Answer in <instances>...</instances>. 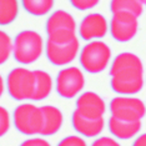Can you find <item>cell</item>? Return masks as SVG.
I'll use <instances>...</instances> for the list:
<instances>
[{
    "instance_id": "1",
    "label": "cell",
    "mask_w": 146,
    "mask_h": 146,
    "mask_svg": "<svg viewBox=\"0 0 146 146\" xmlns=\"http://www.w3.org/2000/svg\"><path fill=\"white\" fill-rule=\"evenodd\" d=\"M109 74L112 91L122 96H131L144 86V65L134 52H121L112 60Z\"/></svg>"
},
{
    "instance_id": "2",
    "label": "cell",
    "mask_w": 146,
    "mask_h": 146,
    "mask_svg": "<svg viewBox=\"0 0 146 146\" xmlns=\"http://www.w3.org/2000/svg\"><path fill=\"white\" fill-rule=\"evenodd\" d=\"M44 50L42 36L34 30H23L14 39L15 61L21 65H29L38 60Z\"/></svg>"
},
{
    "instance_id": "3",
    "label": "cell",
    "mask_w": 146,
    "mask_h": 146,
    "mask_svg": "<svg viewBox=\"0 0 146 146\" xmlns=\"http://www.w3.org/2000/svg\"><path fill=\"white\" fill-rule=\"evenodd\" d=\"M111 49L104 41L94 40L88 42L81 49L79 61L82 69L89 74H98L104 71L110 64Z\"/></svg>"
},
{
    "instance_id": "4",
    "label": "cell",
    "mask_w": 146,
    "mask_h": 146,
    "mask_svg": "<svg viewBox=\"0 0 146 146\" xmlns=\"http://www.w3.org/2000/svg\"><path fill=\"white\" fill-rule=\"evenodd\" d=\"M35 72L23 66L13 69L6 76L8 94L16 101L31 100L35 92Z\"/></svg>"
},
{
    "instance_id": "5",
    "label": "cell",
    "mask_w": 146,
    "mask_h": 146,
    "mask_svg": "<svg viewBox=\"0 0 146 146\" xmlns=\"http://www.w3.org/2000/svg\"><path fill=\"white\" fill-rule=\"evenodd\" d=\"M13 121L15 129L23 135H40L44 126V115L41 108L30 102H24L14 110Z\"/></svg>"
},
{
    "instance_id": "6",
    "label": "cell",
    "mask_w": 146,
    "mask_h": 146,
    "mask_svg": "<svg viewBox=\"0 0 146 146\" xmlns=\"http://www.w3.org/2000/svg\"><path fill=\"white\" fill-rule=\"evenodd\" d=\"M111 116L124 121H141L146 114L145 102L134 96H116L110 101Z\"/></svg>"
},
{
    "instance_id": "7",
    "label": "cell",
    "mask_w": 146,
    "mask_h": 146,
    "mask_svg": "<svg viewBox=\"0 0 146 146\" xmlns=\"http://www.w3.org/2000/svg\"><path fill=\"white\" fill-rule=\"evenodd\" d=\"M56 92L64 99H72L78 96L85 86V78L82 71L76 66H68L59 71L56 76Z\"/></svg>"
},
{
    "instance_id": "8",
    "label": "cell",
    "mask_w": 146,
    "mask_h": 146,
    "mask_svg": "<svg viewBox=\"0 0 146 146\" xmlns=\"http://www.w3.org/2000/svg\"><path fill=\"white\" fill-rule=\"evenodd\" d=\"M137 16L127 11L112 14L110 20V34L119 42H127L136 36L139 30Z\"/></svg>"
},
{
    "instance_id": "9",
    "label": "cell",
    "mask_w": 146,
    "mask_h": 146,
    "mask_svg": "<svg viewBox=\"0 0 146 146\" xmlns=\"http://www.w3.org/2000/svg\"><path fill=\"white\" fill-rule=\"evenodd\" d=\"M79 49H80V44H79L78 38L68 44H56V42L48 40L45 46V52L48 60L52 65L66 66L76 59Z\"/></svg>"
},
{
    "instance_id": "10",
    "label": "cell",
    "mask_w": 146,
    "mask_h": 146,
    "mask_svg": "<svg viewBox=\"0 0 146 146\" xmlns=\"http://www.w3.org/2000/svg\"><path fill=\"white\" fill-rule=\"evenodd\" d=\"M110 30V24L104 15L99 13H91L86 15L79 25V36L85 41H94L102 39Z\"/></svg>"
},
{
    "instance_id": "11",
    "label": "cell",
    "mask_w": 146,
    "mask_h": 146,
    "mask_svg": "<svg viewBox=\"0 0 146 146\" xmlns=\"http://www.w3.org/2000/svg\"><path fill=\"white\" fill-rule=\"evenodd\" d=\"M76 110L88 119H100L106 111V104L102 98L94 91H85L76 100Z\"/></svg>"
},
{
    "instance_id": "12",
    "label": "cell",
    "mask_w": 146,
    "mask_h": 146,
    "mask_svg": "<svg viewBox=\"0 0 146 146\" xmlns=\"http://www.w3.org/2000/svg\"><path fill=\"white\" fill-rule=\"evenodd\" d=\"M71 122H72L74 130L79 135L85 136V137H96V136H99L102 132L104 126H105L104 117L95 119V120L88 119L85 116H82L76 109L72 112Z\"/></svg>"
},
{
    "instance_id": "13",
    "label": "cell",
    "mask_w": 146,
    "mask_h": 146,
    "mask_svg": "<svg viewBox=\"0 0 146 146\" xmlns=\"http://www.w3.org/2000/svg\"><path fill=\"white\" fill-rule=\"evenodd\" d=\"M109 131L112 136L120 140H129L135 137L141 130V121H124L110 116L108 121Z\"/></svg>"
},
{
    "instance_id": "14",
    "label": "cell",
    "mask_w": 146,
    "mask_h": 146,
    "mask_svg": "<svg viewBox=\"0 0 146 146\" xmlns=\"http://www.w3.org/2000/svg\"><path fill=\"white\" fill-rule=\"evenodd\" d=\"M42 115H44V126L41 130V136H52L61 129L62 126V112L60 109L52 105L41 106Z\"/></svg>"
},
{
    "instance_id": "15",
    "label": "cell",
    "mask_w": 146,
    "mask_h": 146,
    "mask_svg": "<svg viewBox=\"0 0 146 146\" xmlns=\"http://www.w3.org/2000/svg\"><path fill=\"white\" fill-rule=\"evenodd\" d=\"M72 30L76 31V21L74 16L65 10H56L48 18L46 21V34L50 35L55 31Z\"/></svg>"
},
{
    "instance_id": "16",
    "label": "cell",
    "mask_w": 146,
    "mask_h": 146,
    "mask_svg": "<svg viewBox=\"0 0 146 146\" xmlns=\"http://www.w3.org/2000/svg\"><path fill=\"white\" fill-rule=\"evenodd\" d=\"M36 84H35V92L33 95L31 100L41 101L46 99L52 90V79L49 72L44 70H34Z\"/></svg>"
},
{
    "instance_id": "17",
    "label": "cell",
    "mask_w": 146,
    "mask_h": 146,
    "mask_svg": "<svg viewBox=\"0 0 146 146\" xmlns=\"http://www.w3.org/2000/svg\"><path fill=\"white\" fill-rule=\"evenodd\" d=\"M110 11L112 14L119 11H127L139 18L144 13V4L141 0H111Z\"/></svg>"
},
{
    "instance_id": "18",
    "label": "cell",
    "mask_w": 146,
    "mask_h": 146,
    "mask_svg": "<svg viewBox=\"0 0 146 146\" xmlns=\"http://www.w3.org/2000/svg\"><path fill=\"white\" fill-rule=\"evenodd\" d=\"M19 3L18 0H0V25L11 24L18 18Z\"/></svg>"
},
{
    "instance_id": "19",
    "label": "cell",
    "mask_w": 146,
    "mask_h": 146,
    "mask_svg": "<svg viewBox=\"0 0 146 146\" xmlns=\"http://www.w3.org/2000/svg\"><path fill=\"white\" fill-rule=\"evenodd\" d=\"M25 11L34 16H44L52 9L54 0H21Z\"/></svg>"
},
{
    "instance_id": "20",
    "label": "cell",
    "mask_w": 146,
    "mask_h": 146,
    "mask_svg": "<svg viewBox=\"0 0 146 146\" xmlns=\"http://www.w3.org/2000/svg\"><path fill=\"white\" fill-rule=\"evenodd\" d=\"M14 52V41L5 31H0V62L4 64Z\"/></svg>"
},
{
    "instance_id": "21",
    "label": "cell",
    "mask_w": 146,
    "mask_h": 146,
    "mask_svg": "<svg viewBox=\"0 0 146 146\" xmlns=\"http://www.w3.org/2000/svg\"><path fill=\"white\" fill-rule=\"evenodd\" d=\"M10 129V115L4 106L0 108V135L4 136Z\"/></svg>"
},
{
    "instance_id": "22",
    "label": "cell",
    "mask_w": 146,
    "mask_h": 146,
    "mask_svg": "<svg viewBox=\"0 0 146 146\" xmlns=\"http://www.w3.org/2000/svg\"><path fill=\"white\" fill-rule=\"evenodd\" d=\"M70 4L74 6L75 9L81 11L89 10V9H92L95 6H98V4L100 3V0H69Z\"/></svg>"
},
{
    "instance_id": "23",
    "label": "cell",
    "mask_w": 146,
    "mask_h": 146,
    "mask_svg": "<svg viewBox=\"0 0 146 146\" xmlns=\"http://www.w3.org/2000/svg\"><path fill=\"white\" fill-rule=\"evenodd\" d=\"M58 146H88L86 145L85 140L80 136H76V135H70V136H66L62 140L59 142Z\"/></svg>"
},
{
    "instance_id": "24",
    "label": "cell",
    "mask_w": 146,
    "mask_h": 146,
    "mask_svg": "<svg viewBox=\"0 0 146 146\" xmlns=\"http://www.w3.org/2000/svg\"><path fill=\"white\" fill-rule=\"evenodd\" d=\"M91 146H121V145L112 137H109V136H101V137L96 139V140L91 144Z\"/></svg>"
},
{
    "instance_id": "25",
    "label": "cell",
    "mask_w": 146,
    "mask_h": 146,
    "mask_svg": "<svg viewBox=\"0 0 146 146\" xmlns=\"http://www.w3.org/2000/svg\"><path fill=\"white\" fill-rule=\"evenodd\" d=\"M20 146H51V145L42 137H30L28 140L23 141Z\"/></svg>"
},
{
    "instance_id": "26",
    "label": "cell",
    "mask_w": 146,
    "mask_h": 146,
    "mask_svg": "<svg viewBox=\"0 0 146 146\" xmlns=\"http://www.w3.org/2000/svg\"><path fill=\"white\" fill-rule=\"evenodd\" d=\"M132 146H146V134L140 135L137 139L134 141Z\"/></svg>"
},
{
    "instance_id": "27",
    "label": "cell",
    "mask_w": 146,
    "mask_h": 146,
    "mask_svg": "<svg viewBox=\"0 0 146 146\" xmlns=\"http://www.w3.org/2000/svg\"><path fill=\"white\" fill-rule=\"evenodd\" d=\"M0 94H3V91H4V80H3V78L0 79Z\"/></svg>"
},
{
    "instance_id": "28",
    "label": "cell",
    "mask_w": 146,
    "mask_h": 146,
    "mask_svg": "<svg viewBox=\"0 0 146 146\" xmlns=\"http://www.w3.org/2000/svg\"><path fill=\"white\" fill-rule=\"evenodd\" d=\"M141 1H142V4H144V5L146 6V0H141Z\"/></svg>"
}]
</instances>
